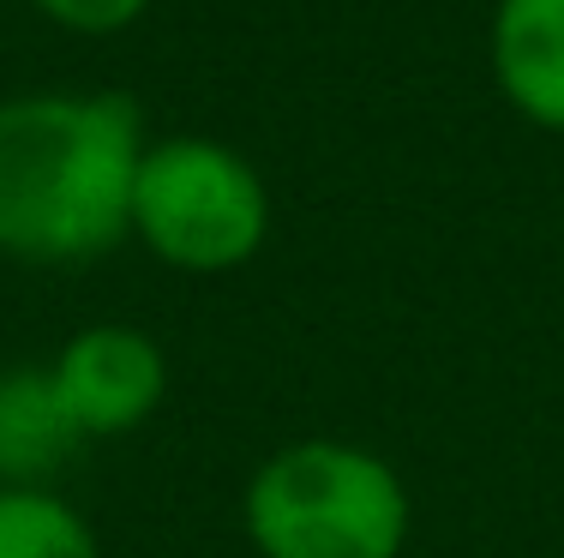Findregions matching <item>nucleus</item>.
<instances>
[{"instance_id": "nucleus-1", "label": "nucleus", "mask_w": 564, "mask_h": 558, "mask_svg": "<svg viewBox=\"0 0 564 558\" xmlns=\"http://www.w3.org/2000/svg\"><path fill=\"white\" fill-rule=\"evenodd\" d=\"M144 109L120 90L0 102V259L90 264L132 234Z\"/></svg>"}, {"instance_id": "nucleus-2", "label": "nucleus", "mask_w": 564, "mask_h": 558, "mask_svg": "<svg viewBox=\"0 0 564 558\" xmlns=\"http://www.w3.org/2000/svg\"><path fill=\"white\" fill-rule=\"evenodd\" d=\"M409 486L379 450L294 438L264 457L240 499L259 558H397L409 547Z\"/></svg>"}, {"instance_id": "nucleus-3", "label": "nucleus", "mask_w": 564, "mask_h": 558, "mask_svg": "<svg viewBox=\"0 0 564 558\" xmlns=\"http://www.w3.org/2000/svg\"><path fill=\"white\" fill-rule=\"evenodd\" d=\"M132 234L169 271H240L271 234V186L223 139H151L132 180Z\"/></svg>"}, {"instance_id": "nucleus-4", "label": "nucleus", "mask_w": 564, "mask_h": 558, "mask_svg": "<svg viewBox=\"0 0 564 558\" xmlns=\"http://www.w3.org/2000/svg\"><path fill=\"white\" fill-rule=\"evenodd\" d=\"M55 396L78 438H120L163 408L169 396V361L156 349V337L132 325H85L61 342V354L48 361Z\"/></svg>"}, {"instance_id": "nucleus-5", "label": "nucleus", "mask_w": 564, "mask_h": 558, "mask_svg": "<svg viewBox=\"0 0 564 558\" xmlns=\"http://www.w3.org/2000/svg\"><path fill=\"white\" fill-rule=\"evenodd\" d=\"M492 78L529 127L564 132V0L492 7Z\"/></svg>"}, {"instance_id": "nucleus-6", "label": "nucleus", "mask_w": 564, "mask_h": 558, "mask_svg": "<svg viewBox=\"0 0 564 558\" xmlns=\"http://www.w3.org/2000/svg\"><path fill=\"white\" fill-rule=\"evenodd\" d=\"M78 445L85 438L66 420L48 366L0 372V486H48Z\"/></svg>"}, {"instance_id": "nucleus-7", "label": "nucleus", "mask_w": 564, "mask_h": 558, "mask_svg": "<svg viewBox=\"0 0 564 558\" xmlns=\"http://www.w3.org/2000/svg\"><path fill=\"white\" fill-rule=\"evenodd\" d=\"M0 558H102V547L61 493L0 486Z\"/></svg>"}, {"instance_id": "nucleus-8", "label": "nucleus", "mask_w": 564, "mask_h": 558, "mask_svg": "<svg viewBox=\"0 0 564 558\" xmlns=\"http://www.w3.org/2000/svg\"><path fill=\"white\" fill-rule=\"evenodd\" d=\"M31 7L73 36H115L127 24H139L151 12V0H31Z\"/></svg>"}]
</instances>
